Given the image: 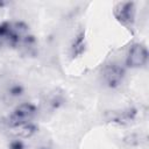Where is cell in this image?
<instances>
[{
	"label": "cell",
	"instance_id": "obj_1",
	"mask_svg": "<svg viewBox=\"0 0 149 149\" xmlns=\"http://www.w3.org/2000/svg\"><path fill=\"white\" fill-rule=\"evenodd\" d=\"M34 36L29 27L21 21H1L0 22V47L7 48H31Z\"/></svg>",
	"mask_w": 149,
	"mask_h": 149
},
{
	"label": "cell",
	"instance_id": "obj_2",
	"mask_svg": "<svg viewBox=\"0 0 149 149\" xmlns=\"http://www.w3.org/2000/svg\"><path fill=\"white\" fill-rule=\"evenodd\" d=\"M36 107L30 102H24L19 105L14 111L8 115L6 123L10 128H21L24 129V134L30 135L34 133V126L31 125L33 119L36 115Z\"/></svg>",
	"mask_w": 149,
	"mask_h": 149
},
{
	"label": "cell",
	"instance_id": "obj_3",
	"mask_svg": "<svg viewBox=\"0 0 149 149\" xmlns=\"http://www.w3.org/2000/svg\"><path fill=\"white\" fill-rule=\"evenodd\" d=\"M113 14L115 19L127 29L132 30L135 21V5L134 2H119L114 6Z\"/></svg>",
	"mask_w": 149,
	"mask_h": 149
},
{
	"label": "cell",
	"instance_id": "obj_4",
	"mask_svg": "<svg viewBox=\"0 0 149 149\" xmlns=\"http://www.w3.org/2000/svg\"><path fill=\"white\" fill-rule=\"evenodd\" d=\"M148 62V50L142 43H134L127 54L126 64L129 68H142Z\"/></svg>",
	"mask_w": 149,
	"mask_h": 149
},
{
	"label": "cell",
	"instance_id": "obj_5",
	"mask_svg": "<svg viewBox=\"0 0 149 149\" xmlns=\"http://www.w3.org/2000/svg\"><path fill=\"white\" fill-rule=\"evenodd\" d=\"M104 80L105 83L109 86V87H115L118 85H120V83L123 79V74H125V70L115 63H112L109 65H107L104 70Z\"/></svg>",
	"mask_w": 149,
	"mask_h": 149
},
{
	"label": "cell",
	"instance_id": "obj_6",
	"mask_svg": "<svg viewBox=\"0 0 149 149\" xmlns=\"http://www.w3.org/2000/svg\"><path fill=\"white\" fill-rule=\"evenodd\" d=\"M84 33L81 31L79 35L76 36L74 38V42L71 47V52H72V56L76 57V56H79L83 54V51L85 50V38H84Z\"/></svg>",
	"mask_w": 149,
	"mask_h": 149
},
{
	"label": "cell",
	"instance_id": "obj_7",
	"mask_svg": "<svg viewBox=\"0 0 149 149\" xmlns=\"http://www.w3.org/2000/svg\"><path fill=\"white\" fill-rule=\"evenodd\" d=\"M9 149H23V143L21 141H19V140L13 141L9 144Z\"/></svg>",
	"mask_w": 149,
	"mask_h": 149
}]
</instances>
